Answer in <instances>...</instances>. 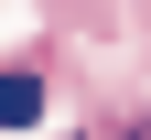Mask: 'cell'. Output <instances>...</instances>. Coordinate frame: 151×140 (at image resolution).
<instances>
[{
  "label": "cell",
  "mask_w": 151,
  "mask_h": 140,
  "mask_svg": "<svg viewBox=\"0 0 151 140\" xmlns=\"http://www.w3.org/2000/svg\"><path fill=\"white\" fill-rule=\"evenodd\" d=\"M32 108H43V75H22V65H11V75H0V118H11V129H22Z\"/></svg>",
  "instance_id": "6da1fadb"
}]
</instances>
